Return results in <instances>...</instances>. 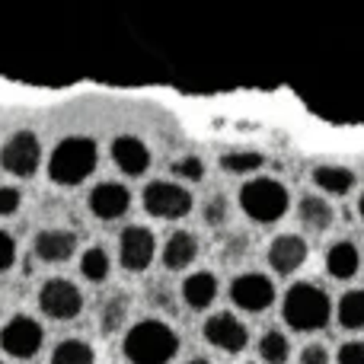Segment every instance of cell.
<instances>
[{
  "instance_id": "cell-27",
  "label": "cell",
  "mask_w": 364,
  "mask_h": 364,
  "mask_svg": "<svg viewBox=\"0 0 364 364\" xmlns=\"http://www.w3.org/2000/svg\"><path fill=\"white\" fill-rule=\"evenodd\" d=\"M173 173H176V176H182V179H201L205 176V166H201V160L198 157H182V160H176V164H173Z\"/></svg>"
},
{
  "instance_id": "cell-26",
  "label": "cell",
  "mask_w": 364,
  "mask_h": 364,
  "mask_svg": "<svg viewBox=\"0 0 364 364\" xmlns=\"http://www.w3.org/2000/svg\"><path fill=\"white\" fill-rule=\"evenodd\" d=\"M125 314H128V301L125 297H112V301L106 304V310H102V333H115V329L125 323Z\"/></svg>"
},
{
  "instance_id": "cell-32",
  "label": "cell",
  "mask_w": 364,
  "mask_h": 364,
  "mask_svg": "<svg viewBox=\"0 0 364 364\" xmlns=\"http://www.w3.org/2000/svg\"><path fill=\"white\" fill-rule=\"evenodd\" d=\"M224 214H227L224 198H211V201H208V211H205L208 224H220V220H224Z\"/></svg>"
},
{
  "instance_id": "cell-31",
  "label": "cell",
  "mask_w": 364,
  "mask_h": 364,
  "mask_svg": "<svg viewBox=\"0 0 364 364\" xmlns=\"http://www.w3.org/2000/svg\"><path fill=\"white\" fill-rule=\"evenodd\" d=\"M301 364H329V352L323 346H307L301 352Z\"/></svg>"
},
{
  "instance_id": "cell-6",
  "label": "cell",
  "mask_w": 364,
  "mask_h": 364,
  "mask_svg": "<svg viewBox=\"0 0 364 364\" xmlns=\"http://www.w3.org/2000/svg\"><path fill=\"white\" fill-rule=\"evenodd\" d=\"M38 307L51 320H74L83 310V294L68 278H48L38 291Z\"/></svg>"
},
{
  "instance_id": "cell-23",
  "label": "cell",
  "mask_w": 364,
  "mask_h": 364,
  "mask_svg": "<svg viewBox=\"0 0 364 364\" xmlns=\"http://www.w3.org/2000/svg\"><path fill=\"white\" fill-rule=\"evenodd\" d=\"M339 323L346 329H364V291H348L339 301Z\"/></svg>"
},
{
  "instance_id": "cell-13",
  "label": "cell",
  "mask_w": 364,
  "mask_h": 364,
  "mask_svg": "<svg viewBox=\"0 0 364 364\" xmlns=\"http://www.w3.org/2000/svg\"><path fill=\"white\" fill-rule=\"evenodd\" d=\"M307 262V243L294 233H282L278 240H272L269 246V265L278 272V275H291L294 269Z\"/></svg>"
},
{
  "instance_id": "cell-3",
  "label": "cell",
  "mask_w": 364,
  "mask_h": 364,
  "mask_svg": "<svg viewBox=\"0 0 364 364\" xmlns=\"http://www.w3.org/2000/svg\"><path fill=\"white\" fill-rule=\"evenodd\" d=\"M96 160H100L96 141L83 138V134H74V138H64L61 144L51 151L48 176H51V182H58V186H80V182L96 170Z\"/></svg>"
},
{
  "instance_id": "cell-35",
  "label": "cell",
  "mask_w": 364,
  "mask_h": 364,
  "mask_svg": "<svg viewBox=\"0 0 364 364\" xmlns=\"http://www.w3.org/2000/svg\"><path fill=\"white\" fill-rule=\"evenodd\" d=\"M0 364H4V361H0Z\"/></svg>"
},
{
  "instance_id": "cell-15",
  "label": "cell",
  "mask_w": 364,
  "mask_h": 364,
  "mask_svg": "<svg viewBox=\"0 0 364 364\" xmlns=\"http://www.w3.org/2000/svg\"><path fill=\"white\" fill-rule=\"evenodd\" d=\"M77 250V237L70 230H42L36 237V256L45 262H64Z\"/></svg>"
},
{
  "instance_id": "cell-12",
  "label": "cell",
  "mask_w": 364,
  "mask_h": 364,
  "mask_svg": "<svg viewBox=\"0 0 364 364\" xmlns=\"http://www.w3.org/2000/svg\"><path fill=\"white\" fill-rule=\"evenodd\" d=\"M132 205V192H128L122 182H100V186L90 192V211L100 220H115L128 211Z\"/></svg>"
},
{
  "instance_id": "cell-8",
  "label": "cell",
  "mask_w": 364,
  "mask_h": 364,
  "mask_svg": "<svg viewBox=\"0 0 364 364\" xmlns=\"http://www.w3.org/2000/svg\"><path fill=\"white\" fill-rule=\"evenodd\" d=\"M42 342H45V333L32 316H13L0 329V348L6 355H13V358H36Z\"/></svg>"
},
{
  "instance_id": "cell-29",
  "label": "cell",
  "mask_w": 364,
  "mask_h": 364,
  "mask_svg": "<svg viewBox=\"0 0 364 364\" xmlns=\"http://www.w3.org/2000/svg\"><path fill=\"white\" fill-rule=\"evenodd\" d=\"M336 364H364V342H346L336 355Z\"/></svg>"
},
{
  "instance_id": "cell-21",
  "label": "cell",
  "mask_w": 364,
  "mask_h": 364,
  "mask_svg": "<svg viewBox=\"0 0 364 364\" xmlns=\"http://www.w3.org/2000/svg\"><path fill=\"white\" fill-rule=\"evenodd\" d=\"M96 355L83 339H64L61 346L51 352V364H93Z\"/></svg>"
},
{
  "instance_id": "cell-5",
  "label": "cell",
  "mask_w": 364,
  "mask_h": 364,
  "mask_svg": "<svg viewBox=\"0 0 364 364\" xmlns=\"http://www.w3.org/2000/svg\"><path fill=\"white\" fill-rule=\"evenodd\" d=\"M144 208H147V214H154V218L179 220L192 211V192L176 186V182L154 179L151 186L144 188Z\"/></svg>"
},
{
  "instance_id": "cell-1",
  "label": "cell",
  "mask_w": 364,
  "mask_h": 364,
  "mask_svg": "<svg viewBox=\"0 0 364 364\" xmlns=\"http://www.w3.org/2000/svg\"><path fill=\"white\" fill-rule=\"evenodd\" d=\"M122 348L132 364H166L176 358L179 336L160 320H141L128 329Z\"/></svg>"
},
{
  "instance_id": "cell-20",
  "label": "cell",
  "mask_w": 364,
  "mask_h": 364,
  "mask_svg": "<svg viewBox=\"0 0 364 364\" xmlns=\"http://www.w3.org/2000/svg\"><path fill=\"white\" fill-rule=\"evenodd\" d=\"M259 358L265 364H288L291 342L284 339L278 329H269V333H262V339H259Z\"/></svg>"
},
{
  "instance_id": "cell-33",
  "label": "cell",
  "mask_w": 364,
  "mask_h": 364,
  "mask_svg": "<svg viewBox=\"0 0 364 364\" xmlns=\"http://www.w3.org/2000/svg\"><path fill=\"white\" fill-rule=\"evenodd\" d=\"M188 364H211V361H205V358H195V361H188Z\"/></svg>"
},
{
  "instance_id": "cell-17",
  "label": "cell",
  "mask_w": 364,
  "mask_h": 364,
  "mask_svg": "<svg viewBox=\"0 0 364 364\" xmlns=\"http://www.w3.org/2000/svg\"><path fill=\"white\" fill-rule=\"evenodd\" d=\"M198 256V240L192 237L188 230H176L170 240H166V250H164V265L173 272L186 269V265L195 262Z\"/></svg>"
},
{
  "instance_id": "cell-4",
  "label": "cell",
  "mask_w": 364,
  "mask_h": 364,
  "mask_svg": "<svg viewBox=\"0 0 364 364\" xmlns=\"http://www.w3.org/2000/svg\"><path fill=\"white\" fill-rule=\"evenodd\" d=\"M240 205L259 224H275L288 211V188L278 179H252L240 188Z\"/></svg>"
},
{
  "instance_id": "cell-22",
  "label": "cell",
  "mask_w": 364,
  "mask_h": 364,
  "mask_svg": "<svg viewBox=\"0 0 364 364\" xmlns=\"http://www.w3.org/2000/svg\"><path fill=\"white\" fill-rule=\"evenodd\" d=\"M301 220L307 227H314V230H326V227L333 224V208H329L320 195H307V198L301 201Z\"/></svg>"
},
{
  "instance_id": "cell-14",
  "label": "cell",
  "mask_w": 364,
  "mask_h": 364,
  "mask_svg": "<svg viewBox=\"0 0 364 364\" xmlns=\"http://www.w3.org/2000/svg\"><path fill=\"white\" fill-rule=\"evenodd\" d=\"M112 160L119 164L122 173H128V176H141V173L151 166V151H147V144L141 138H134V134H122V138L112 141Z\"/></svg>"
},
{
  "instance_id": "cell-34",
  "label": "cell",
  "mask_w": 364,
  "mask_h": 364,
  "mask_svg": "<svg viewBox=\"0 0 364 364\" xmlns=\"http://www.w3.org/2000/svg\"><path fill=\"white\" fill-rule=\"evenodd\" d=\"M358 211H361V218H364V195H361V201H358Z\"/></svg>"
},
{
  "instance_id": "cell-25",
  "label": "cell",
  "mask_w": 364,
  "mask_h": 364,
  "mask_svg": "<svg viewBox=\"0 0 364 364\" xmlns=\"http://www.w3.org/2000/svg\"><path fill=\"white\" fill-rule=\"evenodd\" d=\"M262 164H265V157L256 151H233V154H224V157H220V166H224L227 173H252Z\"/></svg>"
},
{
  "instance_id": "cell-28",
  "label": "cell",
  "mask_w": 364,
  "mask_h": 364,
  "mask_svg": "<svg viewBox=\"0 0 364 364\" xmlns=\"http://www.w3.org/2000/svg\"><path fill=\"white\" fill-rule=\"evenodd\" d=\"M19 201H23L19 188L0 186V218H10V214H16L19 211Z\"/></svg>"
},
{
  "instance_id": "cell-10",
  "label": "cell",
  "mask_w": 364,
  "mask_h": 364,
  "mask_svg": "<svg viewBox=\"0 0 364 364\" xmlns=\"http://www.w3.org/2000/svg\"><path fill=\"white\" fill-rule=\"evenodd\" d=\"M205 339L214 348H220V352L240 355L246 348V342H250V333H246V326L233 314H214L205 323Z\"/></svg>"
},
{
  "instance_id": "cell-2",
  "label": "cell",
  "mask_w": 364,
  "mask_h": 364,
  "mask_svg": "<svg viewBox=\"0 0 364 364\" xmlns=\"http://www.w3.org/2000/svg\"><path fill=\"white\" fill-rule=\"evenodd\" d=\"M329 314H333V304H329V294L323 288L310 282H301L284 294L282 304V316L291 329L297 333H314V329H323L329 323Z\"/></svg>"
},
{
  "instance_id": "cell-7",
  "label": "cell",
  "mask_w": 364,
  "mask_h": 364,
  "mask_svg": "<svg viewBox=\"0 0 364 364\" xmlns=\"http://www.w3.org/2000/svg\"><path fill=\"white\" fill-rule=\"evenodd\" d=\"M38 164H42V144L32 132H16L0 151V166L13 176L29 179L38 170Z\"/></svg>"
},
{
  "instance_id": "cell-11",
  "label": "cell",
  "mask_w": 364,
  "mask_h": 364,
  "mask_svg": "<svg viewBox=\"0 0 364 364\" xmlns=\"http://www.w3.org/2000/svg\"><path fill=\"white\" fill-rule=\"evenodd\" d=\"M154 233L147 227H125L122 230V240H119V259L128 272H144L154 259Z\"/></svg>"
},
{
  "instance_id": "cell-9",
  "label": "cell",
  "mask_w": 364,
  "mask_h": 364,
  "mask_svg": "<svg viewBox=\"0 0 364 364\" xmlns=\"http://www.w3.org/2000/svg\"><path fill=\"white\" fill-rule=\"evenodd\" d=\"M230 301L237 304V307L250 310V314H259V310L272 307V301H275V284L265 275H259V272H246V275L233 278Z\"/></svg>"
},
{
  "instance_id": "cell-30",
  "label": "cell",
  "mask_w": 364,
  "mask_h": 364,
  "mask_svg": "<svg viewBox=\"0 0 364 364\" xmlns=\"http://www.w3.org/2000/svg\"><path fill=\"white\" fill-rule=\"evenodd\" d=\"M16 259V240L10 237L6 230H0V272H6Z\"/></svg>"
},
{
  "instance_id": "cell-18",
  "label": "cell",
  "mask_w": 364,
  "mask_h": 364,
  "mask_svg": "<svg viewBox=\"0 0 364 364\" xmlns=\"http://www.w3.org/2000/svg\"><path fill=\"white\" fill-rule=\"evenodd\" d=\"M358 265H361V256H358V246L355 243H348V240H342V243H336L333 250L326 252V269H329V275L333 278H352L355 272H358Z\"/></svg>"
},
{
  "instance_id": "cell-19",
  "label": "cell",
  "mask_w": 364,
  "mask_h": 364,
  "mask_svg": "<svg viewBox=\"0 0 364 364\" xmlns=\"http://www.w3.org/2000/svg\"><path fill=\"white\" fill-rule=\"evenodd\" d=\"M314 182L320 188H326L329 195H346L355 186V173L346 170V166H316Z\"/></svg>"
},
{
  "instance_id": "cell-16",
  "label": "cell",
  "mask_w": 364,
  "mask_h": 364,
  "mask_svg": "<svg viewBox=\"0 0 364 364\" xmlns=\"http://www.w3.org/2000/svg\"><path fill=\"white\" fill-rule=\"evenodd\" d=\"M182 297L192 310H205L214 304L218 297V278L211 272H192V275L182 282Z\"/></svg>"
},
{
  "instance_id": "cell-24",
  "label": "cell",
  "mask_w": 364,
  "mask_h": 364,
  "mask_svg": "<svg viewBox=\"0 0 364 364\" xmlns=\"http://www.w3.org/2000/svg\"><path fill=\"white\" fill-rule=\"evenodd\" d=\"M109 252L100 250V246H90L87 252L80 256V272L83 278H90V282H106L109 278Z\"/></svg>"
}]
</instances>
